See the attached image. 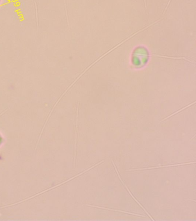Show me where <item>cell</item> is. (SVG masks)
<instances>
[{
  "instance_id": "6da1fadb",
  "label": "cell",
  "mask_w": 196,
  "mask_h": 221,
  "mask_svg": "<svg viewBox=\"0 0 196 221\" xmlns=\"http://www.w3.org/2000/svg\"><path fill=\"white\" fill-rule=\"evenodd\" d=\"M112 164H113V166H114V168H115V170H116V173H117V174H118V177H119V178H120V181H121V182L123 183V184L125 186V187L126 188V189H127V190L128 191V193H129V195H131V196L132 197V198H133V199H134L135 200V202H136V203H138V205H139L140 207H141V208H142V209H143V210H145V211H146V214H147L148 216H149V217H150V218L152 220H153V221H154V219H153V218H152L151 216H150V214H148V212H147V211H146V209H145V208L143 207V206L142 205H141L140 203H139V202H138V200H137L135 198V197L134 196H133V195H132V193H131V192H130V191H129V189H128V187H127V186L125 185V184L123 182V180H121V177H120V175H119V173H118V170H117V169H116V166H115V164H114V162H113V161L112 160Z\"/></svg>"
},
{
  "instance_id": "7a4b0ae2",
  "label": "cell",
  "mask_w": 196,
  "mask_h": 221,
  "mask_svg": "<svg viewBox=\"0 0 196 221\" xmlns=\"http://www.w3.org/2000/svg\"><path fill=\"white\" fill-rule=\"evenodd\" d=\"M195 162H190L188 163H184V164H174V165H168L159 166H155V167H151V168H138V169H129L128 171H141V170H145V169H157L160 168H164V167H171V166H175L185 165H188L191 164H194Z\"/></svg>"
},
{
  "instance_id": "3957f363",
  "label": "cell",
  "mask_w": 196,
  "mask_h": 221,
  "mask_svg": "<svg viewBox=\"0 0 196 221\" xmlns=\"http://www.w3.org/2000/svg\"><path fill=\"white\" fill-rule=\"evenodd\" d=\"M88 206H90V207H95V208H98V209H105V210H110V211H118V212H123V213H125V214H128L130 215H132V216H142V217H145V216H143V215H140V214H134V213H131V212H126V211H121V210H115V209H107L105 207H101V206H93V205H88Z\"/></svg>"
},
{
  "instance_id": "277c9868",
  "label": "cell",
  "mask_w": 196,
  "mask_h": 221,
  "mask_svg": "<svg viewBox=\"0 0 196 221\" xmlns=\"http://www.w3.org/2000/svg\"><path fill=\"white\" fill-rule=\"evenodd\" d=\"M194 103H195V101H194V103H193V104H189V105H188V106H186V107H184V108H182V109H181V110H178V111H177V112H175V113H174V114H171V115H170V116H168V117H166V118H164V119H163V120H162V121H165V120H166V119H168V117H171V116H173V115H175V114H177V113H178V112H181V110H185V108H187V107H189V106H190V105H193V104H194Z\"/></svg>"
},
{
  "instance_id": "5b68a950",
  "label": "cell",
  "mask_w": 196,
  "mask_h": 221,
  "mask_svg": "<svg viewBox=\"0 0 196 221\" xmlns=\"http://www.w3.org/2000/svg\"><path fill=\"white\" fill-rule=\"evenodd\" d=\"M4 1V0H0V6L1 5L3 4Z\"/></svg>"
}]
</instances>
